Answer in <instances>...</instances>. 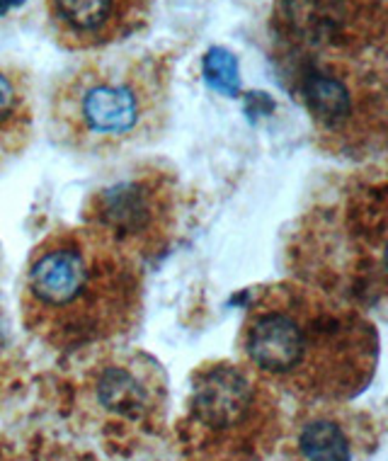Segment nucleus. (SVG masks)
Returning <instances> with one entry per match:
<instances>
[{
	"mask_svg": "<svg viewBox=\"0 0 388 461\" xmlns=\"http://www.w3.org/2000/svg\"><path fill=\"white\" fill-rule=\"evenodd\" d=\"M236 345L255 376L302 403H349L372 384L379 365L372 321L306 282L260 289Z\"/></svg>",
	"mask_w": 388,
	"mask_h": 461,
	"instance_id": "f257e3e1",
	"label": "nucleus"
},
{
	"mask_svg": "<svg viewBox=\"0 0 388 461\" xmlns=\"http://www.w3.org/2000/svg\"><path fill=\"white\" fill-rule=\"evenodd\" d=\"M141 309V263L87 223L47 233L24 263L20 316L51 350L117 340L134 330Z\"/></svg>",
	"mask_w": 388,
	"mask_h": 461,
	"instance_id": "f03ea898",
	"label": "nucleus"
},
{
	"mask_svg": "<svg viewBox=\"0 0 388 461\" xmlns=\"http://www.w3.org/2000/svg\"><path fill=\"white\" fill-rule=\"evenodd\" d=\"M170 120V68L149 51L86 59L54 88V139L80 156L110 158L158 141Z\"/></svg>",
	"mask_w": 388,
	"mask_h": 461,
	"instance_id": "7ed1b4c3",
	"label": "nucleus"
},
{
	"mask_svg": "<svg viewBox=\"0 0 388 461\" xmlns=\"http://www.w3.org/2000/svg\"><path fill=\"white\" fill-rule=\"evenodd\" d=\"M190 428L204 452L229 461H260L279 439L277 391L243 362H212L192 376Z\"/></svg>",
	"mask_w": 388,
	"mask_h": 461,
	"instance_id": "20e7f679",
	"label": "nucleus"
},
{
	"mask_svg": "<svg viewBox=\"0 0 388 461\" xmlns=\"http://www.w3.org/2000/svg\"><path fill=\"white\" fill-rule=\"evenodd\" d=\"M299 97L318 141L328 151L355 156L379 149L386 134L383 76L362 59L311 56L299 76Z\"/></svg>",
	"mask_w": 388,
	"mask_h": 461,
	"instance_id": "39448f33",
	"label": "nucleus"
},
{
	"mask_svg": "<svg viewBox=\"0 0 388 461\" xmlns=\"http://www.w3.org/2000/svg\"><path fill=\"white\" fill-rule=\"evenodd\" d=\"M185 192L175 170L143 163L86 202L83 223L103 230L139 260L166 253L183 226Z\"/></svg>",
	"mask_w": 388,
	"mask_h": 461,
	"instance_id": "423d86ee",
	"label": "nucleus"
},
{
	"mask_svg": "<svg viewBox=\"0 0 388 461\" xmlns=\"http://www.w3.org/2000/svg\"><path fill=\"white\" fill-rule=\"evenodd\" d=\"M275 17L282 37L311 56L359 59L383 40L381 0H277Z\"/></svg>",
	"mask_w": 388,
	"mask_h": 461,
	"instance_id": "0eeeda50",
	"label": "nucleus"
},
{
	"mask_svg": "<svg viewBox=\"0 0 388 461\" xmlns=\"http://www.w3.org/2000/svg\"><path fill=\"white\" fill-rule=\"evenodd\" d=\"M379 425L349 403H302L282 428L272 461H369Z\"/></svg>",
	"mask_w": 388,
	"mask_h": 461,
	"instance_id": "6e6552de",
	"label": "nucleus"
},
{
	"mask_svg": "<svg viewBox=\"0 0 388 461\" xmlns=\"http://www.w3.org/2000/svg\"><path fill=\"white\" fill-rule=\"evenodd\" d=\"M54 40L68 51H104L141 30L151 0H44Z\"/></svg>",
	"mask_w": 388,
	"mask_h": 461,
	"instance_id": "1a4fd4ad",
	"label": "nucleus"
},
{
	"mask_svg": "<svg viewBox=\"0 0 388 461\" xmlns=\"http://www.w3.org/2000/svg\"><path fill=\"white\" fill-rule=\"evenodd\" d=\"M34 134L30 80L17 66L0 61V170L20 158Z\"/></svg>",
	"mask_w": 388,
	"mask_h": 461,
	"instance_id": "9d476101",
	"label": "nucleus"
},
{
	"mask_svg": "<svg viewBox=\"0 0 388 461\" xmlns=\"http://www.w3.org/2000/svg\"><path fill=\"white\" fill-rule=\"evenodd\" d=\"M134 362H112L104 365V372L100 376L97 386V398L107 408H114L117 413H129L136 411V403H141L146 396V389L139 384L143 382L141 369H134Z\"/></svg>",
	"mask_w": 388,
	"mask_h": 461,
	"instance_id": "9b49d317",
	"label": "nucleus"
},
{
	"mask_svg": "<svg viewBox=\"0 0 388 461\" xmlns=\"http://www.w3.org/2000/svg\"><path fill=\"white\" fill-rule=\"evenodd\" d=\"M204 73L214 88L226 90V93H233V90H236V59H233L229 51H223V49H212V51L206 54Z\"/></svg>",
	"mask_w": 388,
	"mask_h": 461,
	"instance_id": "f8f14e48",
	"label": "nucleus"
}]
</instances>
